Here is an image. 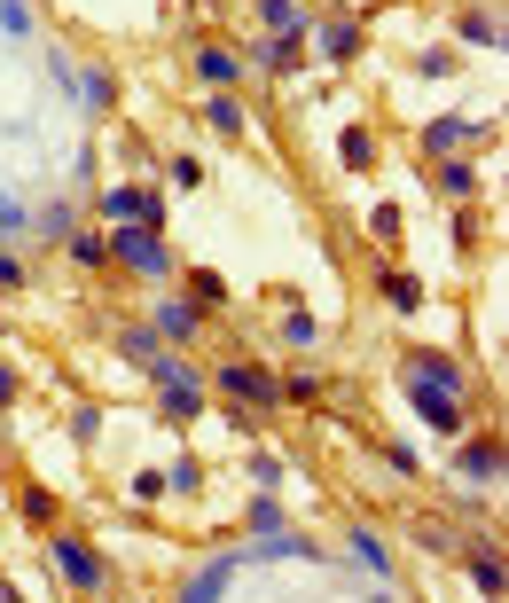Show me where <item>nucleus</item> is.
I'll return each instance as SVG.
<instances>
[{"instance_id":"1","label":"nucleus","mask_w":509,"mask_h":603,"mask_svg":"<svg viewBox=\"0 0 509 603\" xmlns=\"http://www.w3.org/2000/svg\"><path fill=\"white\" fill-rule=\"evenodd\" d=\"M55 564L79 580V588H102V564H94V549L87 541H55Z\"/></svg>"},{"instance_id":"2","label":"nucleus","mask_w":509,"mask_h":603,"mask_svg":"<svg viewBox=\"0 0 509 603\" xmlns=\"http://www.w3.org/2000/svg\"><path fill=\"white\" fill-rule=\"evenodd\" d=\"M416 408L439 423V431H463V408H455V392H431V384H416Z\"/></svg>"},{"instance_id":"3","label":"nucleus","mask_w":509,"mask_h":603,"mask_svg":"<svg viewBox=\"0 0 509 603\" xmlns=\"http://www.w3.org/2000/svg\"><path fill=\"white\" fill-rule=\"evenodd\" d=\"M118 251L134 259L141 275H165V251H157V235H149V228H141V235H118Z\"/></svg>"},{"instance_id":"4","label":"nucleus","mask_w":509,"mask_h":603,"mask_svg":"<svg viewBox=\"0 0 509 603\" xmlns=\"http://www.w3.org/2000/svg\"><path fill=\"white\" fill-rule=\"evenodd\" d=\"M110 220H141V228H149V220H157V196H141V188H118V196H110Z\"/></svg>"},{"instance_id":"5","label":"nucleus","mask_w":509,"mask_h":603,"mask_svg":"<svg viewBox=\"0 0 509 603\" xmlns=\"http://www.w3.org/2000/svg\"><path fill=\"white\" fill-rule=\"evenodd\" d=\"M220 384H228L235 400H275V384H267L259 369H220Z\"/></svg>"},{"instance_id":"6","label":"nucleus","mask_w":509,"mask_h":603,"mask_svg":"<svg viewBox=\"0 0 509 603\" xmlns=\"http://www.w3.org/2000/svg\"><path fill=\"white\" fill-rule=\"evenodd\" d=\"M463 463H470V478H502V439H478Z\"/></svg>"},{"instance_id":"7","label":"nucleus","mask_w":509,"mask_h":603,"mask_svg":"<svg viewBox=\"0 0 509 603\" xmlns=\"http://www.w3.org/2000/svg\"><path fill=\"white\" fill-rule=\"evenodd\" d=\"M455 141H470L463 118H439V126H423V149H455Z\"/></svg>"},{"instance_id":"8","label":"nucleus","mask_w":509,"mask_h":603,"mask_svg":"<svg viewBox=\"0 0 509 603\" xmlns=\"http://www.w3.org/2000/svg\"><path fill=\"white\" fill-rule=\"evenodd\" d=\"M235 71H243V63H235L228 47H204V79H212V87H228Z\"/></svg>"},{"instance_id":"9","label":"nucleus","mask_w":509,"mask_h":603,"mask_svg":"<svg viewBox=\"0 0 509 603\" xmlns=\"http://www.w3.org/2000/svg\"><path fill=\"white\" fill-rule=\"evenodd\" d=\"M259 63H267V71H298V63H306V47H298V40H275Z\"/></svg>"},{"instance_id":"10","label":"nucleus","mask_w":509,"mask_h":603,"mask_svg":"<svg viewBox=\"0 0 509 603\" xmlns=\"http://www.w3.org/2000/svg\"><path fill=\"white\" fill-rule=\"evenodd\" d=\"M439 188H447V196H470V188H478V173H470V165H447V173H439Z\"/></svg>"},{"instance_id":"11","label":"nucleus","mask_w":509,"mask_h":603,"mask_svg":"<svg viewBox=\"0 0 509 603\" xmlns=\"http://www.w3.org/2000/svg\"><path fill=\"white\" fill-rule=\"evenodd\" d=\"M470 580H478L486 596H502V564H494V557H478V564H470Z\"/></svg>"},{"instance_id":"12","label":"nucleus","mask_w":509,"mask_h":603,"mask_svg":"<svg viewBox=\"0 0 509 603\" xmlns=\"http://www.w3.org/2000/svg\"><path fill=\"white\" fill-rule=\"evenodd\" d=\"M345 165H376V141L369 134H345Z\"/></svg>"},{"instance_id":"13","label":"nucleus","mask_w":509,"mask_h":603,"mask_svg":"<svg viewBox=\"0 0 509 603\" xmlns=\"http://www.w3.org/2000/svg\"><path fill=\"white\" fill-rule=\"evenodd\" d=\"M0 400H8V369H0Z\"/></svg>"}]
</instances>
